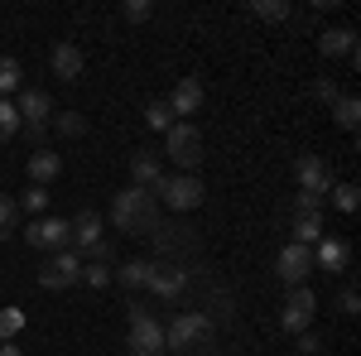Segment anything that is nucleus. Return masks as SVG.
I'll use <instances>...</instances> for the list:
<instances>
[{"mask_svg":"<svg viewBox=\"0 0 361 356\" xmlns=\"http://www.w3.org/2000/svg\"><path fill=\"white\" fill-rule=\"evenodd\" d=\"M111 221H116V231H126V236H154V231H159V207H154V192L121 188L111 197Z\"/></svg>","mask_w":361,"mask_h":356,"instance_id":"f257e3e1","label":"nucleus"},{"mask_svg":"<svg viewBox=\"0 0 361 356\" xmlns=\"http://www.w3.org/2000/svg\"><path fill=\"white\" fill-rule=\"evenodd\" d=\"M164 154L178 164V173H193L202 164V130L188 125V121H173L164 130Z\"/></svg>","mask_w":361,"mask_h":356,"instance_id":"f03ea898","label":"nucleus"},{"mask_svg":"<svg viewBox=\"0 0 361 356\" xmlns=\"http://www.w3.org/2000/svg\"><path fill=\"white\" fill-rule=\"evenodd\" d=\"M197 342H217V328L207 313H178L164 328V347L169 352H183V347H197Z\"/></svg>","mask_w":361,"mask_h":356,"instance_id":"7ed1b4c3","label":"nucleus"},{"mask_svg":"<svg viewBox=\"0 0 361 356\" xmlns=\"http://www.w3.org/2000/svg\"><path fill=\"white\" fill-rule=\"evenodd\" d=\"M159 197H164L173 212H193L207 202V188H202V178L197 173H164V183H159Z\"/></svg>","mask_w":361,"mask_h":356,"instance_id":"20e7f679","label":"nucleus"},{"mask_svg":"<svg viewBox=\"0 0 361 356\" xmlns=\"http://www.w3.org/2000/svg\"><path fill=\"white\" fill-rule=\"evenodd\" d=\"M126 352L130 356H164V328H159V318L154 313H140L130 308V342H126Z\"/></svg>","mask_w":361,"mask_h":356,"instance_id":"39448f33","label":"nucleus"},{"mask_svg":"<svg viewBox=\"0 0 361 356\" xmlns=\"http://www.w3.org/2000/svg\"><path fill=\"white\" fill-rule=\"evenodd\" d=\"M39 284H44V289H73V284H82V255L54 250V255L39 265Z\"/></svg>","mask_w":361,"mask_h":356,"instance_id":"423d86ee","label":"nucleus"},{"mask_svg":"<svg viewBox=\"0 0 361 356\" xmlns=\"http://www.w3.org/2000/svg\"><path fill=\"white\" fill-rule=\"evenodd\" d=\"M25 241L29 246H39V250H68L73 246V221H63V217H39V221H29L25 226Z\"/></svg>","mask_w":361,"mask_h":356,"instance_id":"0eeeda50","label":"nucleus"},{"mask_svg":"<svg viewBox=\"0 0 361 356\" xmlns=\"http://www.w3.org/2000/svg\"><path fill=\"white\" fill-rule=\"evenodd\" d=\"M313 313H318V299H313V289H308V284H294V289H289V299H284V313H279V328L299 337V332H308Z\"/></svg>","mask_w":361,"mask_h":356,"instance_id":"6e6552de","label":"nucleus"},{"mask_svg":"<svg viewBox=\"0 0 361 356\" xmlns=\"http://www.w3.org/2000/svg\"><path fill=\"white\" fill-rule=\"evenodd\" d=\"M73 241H78V255H87V260H111V246L102 241V217L97 212H78V221H73Z\"/></svg>","mask_w":361,"mask_h":356,"instance_id":"1a4fd4ad","label":"nucleus"},{"mask_svg":"<svg viewBox=\"0 0 361 356\" xmlns=\"http://www.w3.org/2000/svg\"><path fill=\"white\" fill-rule=\"evenodd\" d=\"M15 111H20V130H25V125H39V130H49V121H54V97H49L44 87H20V97H15Z\"/></svg>","mask_w":361,"mask_h":356,"instance_id":"9d476101","label":"nucleus"},{"mask_svg":"<svg viewBox=\"0 0 361 356\" xmlns=\"http://www.w3.org/2000/svg\"><path fill=\"white\" fill-rule=\"evenodd\" d=\"M275 274L294 289V284H304L308 274H313V250L299 246V241H289V246L279 250V260H275Z\"/></svg>","mask_w":361,"mask_h":356,"instance_id":"9b49d317","label":"nucleus"},{"mask_svg":"<svg viewBox=\"0 0 361 356\" xmlns=\"http://www.w3.org/2000/svg\"><path fill=\"white\" fill-rule=\"evenodd\" d=\"M299 192H313V197H328L333 192V173L318 154H304L299 159Z\"/></svg>","mask_w":361,"mask_h":356,"instance_id":"f8f14e48","label":"nucleus"},{"mask_svg":"<svg viewBox=\"0 0 361 356\" xmlns=\"http://www.w3.org/2000/svg\"><path fill=\"white\" fill-rule=\"evenodd\" d=\"M183 289H188V270H178V265H159V260H154L149 294H154V299H178Z\"/></svg>","mask_w":361,"mask_h":356,"instance_id":"ddd939ff","label":"nucleus"},{"mask_svg":"<svg viewBox=\"0 0 361 356\" xmlns=\"http://www.w3.org/2000/svg\"><path fill=\"white\" fill-rule=\"evenodd\" d=\"M318 265H323V270H333V274H342L347 265H352V246H347L342 236H323L318 250H313V270H318Z\"/></svg>","mask_w":361,"mask_h":356,"instance_id":"4468645a","label":"nucleus"},{"mask_svg":"<svg viewBox=\"0 0 361 356\" xmlns=\"http://www.w3.org/2000/svg\"><path fill=\"white\" fill-rule=\"evenodd\" d=\"M159 183H164V164H159V154H145V149H140L135 159H130V188L154 192Z\"/></svg>","mask_w":361,"mask_h":356,"instance_id":"2eb2a0df","label":"nucleus"},{"mask_svg":"<svg viewBox=\"0 0 361 356\" xmlns=\"http://www.w3.org/2000/svg\"><path fill=\"white\" fill-rule=\"evenodd\" d=\"M164 106H169V116H193L202 106V82L197 78H178V87L164 97Z\"/></svg>","mask_w":361,"mask_h":356,"instance_id":"dca6fc26","label":"nucleus"},{"mask_svg":"<svg viewBox=\"0 0 361 356\" xmlns=\"http://www.w3.org/2000/svg\"><path fill=\"white\" fill-rule=\"evenodd\" d=\"M58 173H63V154H54V149H34V154H29V178H34V188H49Z\"/></svg>","mask_w":361,"mask_h":356,"instance_id":"f3484780","label":"nucleus"},{"mask_svg":"<svg viewBox=\"0 0 361 356\" xmlns=\"http://www.w3.org/2000/svg\"><path fill=\"white\" fill-rule=\"evenodd\" d=\"M49 63H54V78H63V82H78L82 78V49L78 44H58Z\"/></svg>","mask_w":361,"mask_h":356,"instance_id":"a211bd4d","label":"nucleus"},{"mask_svg":"<svg viewBox=\"0 0 361 356\" xmlns=\"http://www.w3.org/2000/svg\"><path fill=\"white\" fill-rule=\"evenodd\" d=\"M318 49L328 58H352L357 63V34L352 29H328V34H318Z\"/></svg>","mask_w":361,"mask_h":356,"instance_id":"6ab92c4d","label":"nucleus"},{"mask_svg":"<svg viewBox=\"0 0 361 356\" xmlns=\"http://www.w3.org/2000/svg\"><path fill=\"white\" fill-rule=\"evenodd\" d=\"M149 274H154V260H126L116 279L126 284V289H149Z\"/></svg>","mask_w":361,"mask_h":356,"instance_id":"aec40b11","label":"nucleus"},{"mask_svg":"<svg viewBox=\"0 0 361 356\" xmlns=\"http://www.w3.org/2000/svg\"><path fill=\"white\" fill-rule=\"evenodd\" d=\"M20 87H25L20 63H15V58H0V97H5V102H10V97H20Z\"/></svg>","mask_w":361,"mask_h":356,"instance_id":"412c9836","label":"nucleus"},{"mask_svg":"<svg viewBox=\"0 0 361 356\" xmlns=\"http://www.w3.org/2000/svg\"><path fill=\"white\" fill-rule=\"evenodd\" d=\"M333 121L342 125V130H357V121H361V102H357V97H337V102H333Z\"/></svg>","mask_w":361,"mask_h":356,"instance_id":"4be33fe9","label":"nucleus"},{"mask_svg":"<svg viewBox=\"0 0 361 356\" xmlns=\"http://www.w3.org/2000/svg\"><path fill=\"white\" fill-rule=\"evenodd\" d=\"M15 231H20V202L0 192V241H10Z\"/></svg>","mask_w":361,"mask_h":356,"instance_id":"5701e85b","label":"nucleus"},{"mask_svg":"<svg viewBox=\"0 0 361 356\" xmlns=\"http://www.w3.org/2000/svg\"><path fill=\"white\" fill-rule=\"evenodd\" d=\"M294 241L299 246H318L323 241V217H294Z\"/></svg>","mask_w":361,"mask_h":356,"instance_id":"b1692460","label":"nucleus"},{"mask_svg":"<svg viewBox=\"0 0 361 356\" xmlns=\"http://www.w3.org/2000/svg\"><path fill=\"white\" fill-rule=\"evenodd\" d=\"M289 10H294V5H284V0H250V15H255V20H270V25L289 20Z\"/></svg>","mask_w":361,"mask_h":356,"instance_id":"393cba45","label":"nucleus"},{"mask_svg":"<svg viewBox=\"0 0 361 356\" xmlns=\"http://www.w3.org/2000/svg\"><path fill=\"white\" fill-rule=\"evenodd\" d=\"M20 135V111H15V102H5V97H0V145H5V140H15Z\"/></svg>","mask_w":361,"mask_h":356,"instance_id":"a878e982","label":"nucleus"},{"mask_svg":"<svg viewBox=\"0 0 361 356\" xmlns=\"http://www.w3.org/2000/svg\"><path fill=\"white\" fill-rule=\"evenodd\" d=\"M357 202H361L357 183H337V188H333V207H337V212H357Z\"/></svg>","mask_w":361,"mask_h":356,"instance_id":"bb28decb","label":"nucleus"},{"mask_svg":"<svg viewBox=\"0 0 361 356\" xmlns=\"http://www.w3.org/2000/svg\"><path fill=\"white\" fill-rule=\"evenodd\" d=\"M82 284H92V289H106V284H111V270H106L102 260H82Z\"/></svg>","mask_w":361,"mask_h":356,"instance_id":"cd10ccee","label":"nucleus"},{"mask_svg":"<svg viewBox=\"0 0 361 356\" xmlns=\"http://www.w3.org/2000/svg\"><path fill=\"white\" fill-rule=\"evenodd\" d=\"M145 125H149V130H169V125H173V116H169L164 102H149V106H145Z\"/></svg>","mask_w":361,"mask_h":356,"instance_id":"c85d7f7f","label":"nucleus"},{"mask_svg":"<svg viewBox=\"0 0 361 356\" xmlns=\"http://www.w3.org/2000/svg\"><path fill=\"white\" fill-rule=\"evenodd\" d=\"M20 328H25V313H20V308H0V337L10 342Z\"/></svg>","mask_w":361,"mask_h":356,"instance_id":"c756f323","label":"nucleus"},{"mask_svg":"<svg viewBox=\"0 0 361 356\" xmlns=\"http://www.w3.org/2000/svg\"><path fill=\"white\" fill-rule=\"evenodd\" d=\"M58 130H63V135H82L87 121L78 116V111H63V116H58Z\"/></svg>","mask_w":361,"mask_h":356,"instance_id":"7c9ffc66","label":"nucleus"},{"mask_svg":"<svg viewBox=\"0 0 361 356\" xmlns=\"http://www.w3.org/2000/svg\"><path fill=\"white\" fill-rule=\"evenodd\" d=\"M149 15H154V5H149V0H130V5H126V20H130V25H145Z\"/></svg>","mask_w":361,"mask_h":356,"instance_id":"2f4dec72","label":"nucleus"},{"mask_svg":"<svg viewBox=\"0 0 361 356\" xmlns=\"http://www.w3.org/2000/svg\"><path fill=\"white\" fill-rule=\"evenodd\" d=\"M337 308H342L347 318H357V313H361V299H357V289H342V294H337Z\"/></svg>","mask_w":361,"mask_h":356,"instance_id":"473e14b6","label":"nucleus"},{"mask_svg":"<svg viewBox=\"0 0 361 356\" xmlns=\"http://www.w3.org/2000/svg\"><path fill=\"white\" fill-rule=\"evenodd\" d=\"M49 207V188H29L25 192V212H44Z\"/></svg>","mask_w":361,"mask_h":356,"instance_id":"72a5a7b5","label":"nucleus"},{"mask_svg":"<svg viewBox=\"0 0 361 356\" xmlns=\"http://www.w3.org/2000/svg\"><path fill=\"white\" fill-rule=\"evenodd\" d=\"M173 356H217V342H197V347H183V352Z\"/></svg>","mask_w":361,"mask_h":356,"instance_id":"f704fd0d","label":"nucleus"},{"mask_svg":"<svg viewBox=\"0 0 361 356\" xmlns=\"http://www.w3.org/2000/svg\"><path fill=\"white\" fill-rule=\"evenodd\" d=\"M318 347H323V342H318L313 332H299V352H304V356H313V352H318Z\"/></svg>","mask_w":361,"mask_h":356,"instance_id":"c9c22d12","label":"nucleus"},{"mask_svg":"<svg viewBox=\"0 0 361 356\" xmlns=\"http://www.w3.org/2000/svg\"><path fill=\"white\" fill-rule=\"evenodd\" d=\"M0 356H20V347H5V352H0Z\"/></svg>","mask_w":361,"mask_h":356,"instance_id":"e433bc0d","label":"nucleus"}]
</instances>
